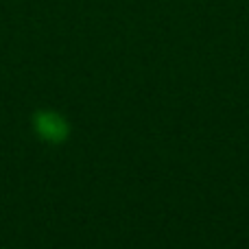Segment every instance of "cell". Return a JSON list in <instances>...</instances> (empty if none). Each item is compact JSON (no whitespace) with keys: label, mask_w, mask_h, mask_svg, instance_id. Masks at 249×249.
<instances>
[{"label":"cell","mask_w":249,"mask_h":249,"mask_svg":"<svg viewBox=\"0 0 249 249\" xmlns=\"http://www.w3.org/2000/svg\"><path fill=\"white\" fill-rule=\"evenodd\" d=\"M33 129L42 140L51 142V144H61L70 136L68 121L59 112H53V109H39V112H35Z\"/></svg>","instance_id":"1"}]
</instances>
